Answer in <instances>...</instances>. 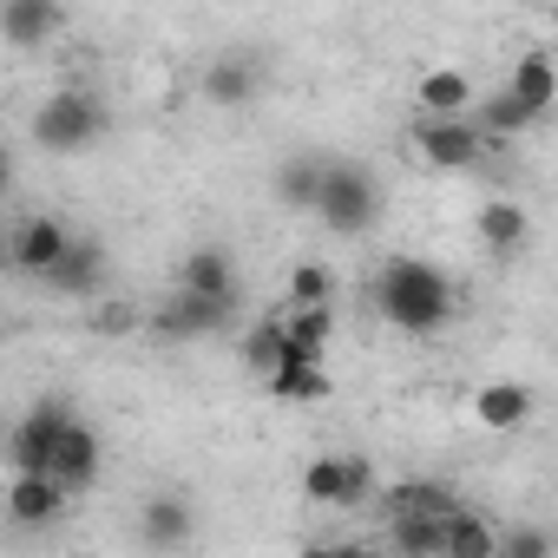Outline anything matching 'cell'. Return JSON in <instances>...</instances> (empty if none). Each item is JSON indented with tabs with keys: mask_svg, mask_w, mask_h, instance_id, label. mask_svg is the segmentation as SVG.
Wrapping results in <instances>:
<instances>
[{
	"mask_svg": "<svg viewBox=\"0 0 558 558\" xmlns=\"http://www.w3.org/2000/svg\"><path fill=\"white\" fill-rule=\"evenodd\" d=\"M375 303L401 336H440L453 323V283L427 256H388L381 283H375Z\"/></svg>",
	"mask_w": 558,
	"mask_h": 558,
	"instance_id": "cell-1",
	"label": "cell"
},
{
	"mask_svg": "<svg viewBox=\"0 0 558 558\" xmlns=\"http://www.w3.org/2000/svg\"><path fill=\"white\" fill-rule=\"evenodd\" d=\"M34 151L47 158H73V151H93L106 132H112V106L99 99V86H53L40 106H34Z\"/></svg>",
	"mask_w": 558,
	"mask_h": 558,
	"instance_id": "cell-2",
	"label": "cell"
},
{
	"mask_svg": "<svg viewBox=\"0 0 558 558\" xmlns=\"http://www.w3.org/2000/svg\"><path fill=\"white\" fill-rule=\"evenodd\" d=\"M388 210V191L368 165L355 158H323V191H316V217L336 230V236H368Z\"/></svg>",
	"mask_w": 558,
	"mask_h": 558,
	"instance_id": "cell-3",
	"label": "cell"
},
{
	"mask_svg": "<svg viewBox=\"0 0 558 558\" xmlns=\"http://www.w3.org/2000/svg\"><path fill=\"white\" fill-rule=\"evenodd\" d=\"M414 151L434 165V171H480L486 165V138L473 132L466 112H421V125L408 132Z\"/></svg>",
	"mask_w": 558,
	"mask_h": 558,
	"instance_id": "cell-4",
	"label": "cell"
},
{
	"mask_svg": "<svg viewBox=\"0 0 558 558\" xmlns=\"http://www.w3.org/2000/svg\"><path fill=\"white\" fill-rule=\"evenodd\" d=\"M230 323H236V296H197V290H178V296H165V303L145 316V329H151V336H165V342L223 336Z\"/></svg>",
	"mask_w": 558,
	"mask_h": 558,
	"instance_id": "cell-5",
	"label": "cell"
},
{
	"mask_svg": "<svg viewBox=\"0 0 558 558\" xmlns=\"http://www.w3.org/2000/svg\"><path fill=\"white\" fill-rule=\"evenodd\" d=\"M34 283H47L53 296H99L112 283V250L99 236H66V250L34 276Z\"/></svg>",
	"mask_w": 558,
	"mask_h": 558,
	"instance_id": "cell-6",
	"label": "cell"
},
{
	"mask_svg": "<svg viewBox=\"0 0 558 558\" xmlns=\"http://www.w3.org/2000/svg\"><path fill=\"white\" fill-rule=\"evenodd\" d=\"M303 499L310 506H368L375 499V466L362 453H323L303 466Z\"/></svg>",
	"mask_w": 558,
	"mask_h": 558,
	"instance_id": "cell-7",
	"label": "cell"
},
{
	"mask_svg": "<svg viewBox=\"0 0 558 558\" xmlns=\"http://www.w3.org/2000/svg\"><path fill=\"white\" fill-rule=\"evenodd\" d=\"M66 401L53 395V401H40L34 414H21L14 427H8V447H0V460H8L14 473H47V460H53V440H60V427H66Z\"/></svg>",
	"mask_w": 558,
	"mask_h": 558,
	"instance_id": "cell-8",
	"label": "cell"
},
{
	"mask_svg": "<svg viewBox=\"0 0 558 558\" xmlns=\"http://www.w3.org/2000/svg\"><path fill=\"white\" fill-rule=\"evenodd\" d=\"M99 466H106V447H99V434L80 421V414H66V427H60V440H53V460H47V473L66 486V499L73 493H86V486H99Z\"/></svg>",
	"mask_w": 558,
	"mask_h": 558,
	"instance_id": "cell-9",
	"label": "cell"
},
{
	"mask_svg": "<svg viewBox=\"0 0 558 558\" xmlns=\"http://www.w3.org/2000/svg\"><path fill=\"white\" fill-rule=\"evenodd\" d=\"M197 93H204L210 106H250V99L263 93V53H256V47L217 53V60L204 66V80H197Z\"/></svg>",
	"mask_w": 558,
	"mask_h": 558,
	"instance_id": "cell-10",
	"label": "cell"
},
{
	"mask_svg": "<svg viewBox=\"0 0 558 558\" xmlns=\"http://www.w3.org/2000/svg\"><path fill=\"white\" fill-rule=\"evenodd\" d=\"M66 236H73V230H66L60 217H21V223L8 230V269H14V276H40V269L66 250Z\"/></svg>",
	"mask_w": 558,
	"mask_h": 558,
	"instance_id": "cell-11",
	"label": "cell"
},
{
	"mask_svg": "<svg viewBox=\"0 0 558 558\" xmlns=\"http://www.w3.org/2000/svg\"><path fill=\"white\" fill-rule=\"evenodd\" d=\"M8 519L14 525H60L66 519V486L53 480V473H14V486H8Z\"/></svg>",
	"mask_w": 558,
	"mask_h": 558,
	"instance_id": "cell-12",
	"label": "cell"
},
{
	"mask_svg": "<svg viewBox=\"0 0 558 558\" xmlns=\"http://www.w3.org/2000/svg\"><path fill=\"white\" fill-rule=\"evenodd\" d=\"M60 0H0V40L21 47V53H40L53 34H60Z\"/></svg>",
	"mask_w": 558,
	"mask_h": 558,
	"instance_id": "cell-13",
	"label": "cell"
},
{
	"mask_svg": "<svg viewBox=\"0 0 558 558\" xmlns=\"http://www.w3.org/2000/svg\"><path fill=\"white\" fill-rule=\"evenodd\" d=\"M466 119H473V132L486 138V151H493V145H506V138H525V132H538V125H545V119H538L525 99H512L506 86H499L493 99H473V106H466Z\"/></svg>",
	"mask_w": 558,
	"mask_h": 558,
	"instance_id": "cell-14",
	"label": "cell"
},
{
	"mask_svg": "<svg viewBox=\"0 0 558 558\" xmlns=\"http://www.w3.org/2000/svg\"><path fill=\"white\" fill-rule=\"evenodd\" d=\"M473 230H480V243H486L493 256H519V250L532 243V217H525V204H512V197H486L480 217H473Z\"/></svg>",
	"mask_w": 558,
	"mask_h": 558,
	"instance_id": "cell-15",
	"label": "cell"
},
{
	"mask_svg": "<svg viewBox=\"0 0 558 558\" xmlns=\"http://www.w3.org/2000/svg\"><path fill=\"white\" fill-rule=\"evenodd\" d=\"M506 93H512V99H525L538 119H551V106H558V66H551V53H545V47L519 53V66L506 73Z\"/></svg>",
	"mask_w": 558,
	"mask_h": 558,
	"instance_id": "cell-16",
	"label": "cell"
},
{
	"mask_svg": "<svg viewBox=\"0 0 558 558\" xmlns=\"http://www.w3.org/2000/svg\"><path fill=\"white\" fill-rule=\"evenodd\" d=\"M532 408H538V395L525 388V381H486L480 395H473V414H480V427H525L532 421Z\"/></svg>",
	"mask_w": 558,
	"mask_h": 558,
	"instance_id": "cell-17",
	"label": "cell"
},
{
	"mask_svg": "<svg viewBox=\"0 0 558 558\" xmlns=\"http://www.w3.org/2000/svg\"><path fill=\"white\" fill-rule=\"evenodd\" d=\"M191 525H197V519H191V506H184V499H171V493L138 506V538H145L151 551H171V545H184V538H191Z\"/></svg>",
	"mask_w": 558,
	"mask_h": 558,
	"instance_id": "cell-18",
	"label": "cell"
},
{
	"mask_svg": "<svg viewBox=\"0 0 558 558\" xmlns=\"http://www.w3.org/2000/svg\"><path fill=\"white\" fill-rule=\"evenodd\" d=\"M178 290H197V296H236V263L223 250H191L178 263Z\"/></svg>",
	"mask_w": 558,
	"mask_h": 558,
	"instance_id": "cell-19",
	"label": "cell"
},
{
	"mask_svg": "<svg viewBox=\"0 0 558 558\" xmlns=\"http://www.w3.org/2000/svg\"><path fill=\"white\" fill-rule=\"evenodd\" d=\"M263 388L276 395V401H329V375L316 368V362H296V355H283L269 375H263Z\"/></svg>",
	"mask_w": 558,
	"mask_h": 558,
	"instance_id": "cell-20",
	"label": "cell"
},
{
	"mask_svg": "<svg viewBox=\"0 0 558 558\" xmlns=\"http://www.w3.org/2000/svg\"><path fill=\"white\" fill-rule=\"evenodd\" d=\"M447 506H460V493L440 486V480H401V486L381 493V512H388V519H395V512H447Z\"/></svg>",
	"mask_w": 558,
	"mask_h": 558,
	"instance_id": "cell-21",
	"label": "cell"
},
{
	"mask_svg": "<svg viewBox=\"0 0 558 558\" xmlns=\"http://www.w3.org/2000/svg\"><path fill=\"white\" fill-rule=\"evenodd\" d=\"M414 93H421V112H466L473 106V80L460 66H434Z\"/></svg>",
	"mask_w": 558,
	"mask_h": 558,
	"instance_id": "cell-22",
	"label": "cell"
},
{
	"mask_svg": "<svg viewBox=\"0 0 558 558\" xmlns=\"http://www.w3.org/2000/svg\"><path fill=\"white\" fill-rule=\"evenodd\" d=\"M316 191H323V158H290L276 171V197L290 210H316Z\"/></svg>",
	"mask_w": 558,
	"mask_h": 558,
	"instance_id": "cell-23",
	"label": "cell"
},
{
	"mask_svg": "<svg viewBox=\"0 0 558 558\" xmlns=\"http://www.w3.org/2000/svg\"><path fill=\"white\" fill-rule=\"evenodd\" d=\"M276 362H283V316H263L256 329H243V368L269 375Z\"/></svg>",
	"mask_w": 558,
	"mask_h": 558,
	"instance_id": "cell-24",
	"label": "cell"
},
{
	"mask_svg": "<svg viewBox=\"0 0 558 558\" xmlns=\"http://www.w3.org/2000/svg\"><path fill=\"white\" fill-rule=\"evenodd\" d=\"M329 296H336V269H329V263H296V269H290V296H283V310L329 303Z\"/></svg>",
	"mask_w": 558,
	"mask_h": 558,
	"instance_id": "cell-25",
	"label": "cell"
},
{
	"mask_svg": "<svg viewBox=\"0 0 558 558\" xmlns=\"http://www.w3.org/2000/svg\"><path fill=\"white\" fill-rule=\"evenodd\" d=\"M493 558H551V532L512 525V532H499V551H493Z\"/></svg>",
	"mask_w": 558,
	"mask_h": 558,
	"instance_id": "cell-26",
	"label": "cell"
},
{
	"mask_svg": "<svg viewBox=\"0 0 558 558\" xmlns=\"http://www.w3.org/2000/svg\"><path fill=\"white\" fill-rule=\"evenodd\" d=\"M93 329H99V336H138V329H145V310H138V303H99V310H93Z\"/></svg>",
	"mask_w": 558,
	"mask_h": 558,
	"instance_id": "cell-27",
	"label": "cell"
},
{
	"mask_svg": "<svg viewBox=\"0 0 558 558\" xmlns=\"http://www.w3.org/2000/svg\"><path fill=\"white\" fill-rule=\"evenodd\" d=\"M14 191V151H8V138H0V197Z\"/></svg>",
	"mask_w": 558,
	"mask_h": 558,
	"instance_id": "cell-28",
	"label": "cell"
},
{
	"mask_svg": "<svg viewBox=\"0 0 558 558\" xmlns=\"http://www.w3.org/2000/svg\"><path fill=\"white\" fill-rule=\"evenodd\" d=\"M0 447H8V427H0Z\"/></svg>",
	"mask_w": 558,
	"mask_h": 558,
	"instance_id": "cell-29",
	"label": "cell"
}]
</instances>
